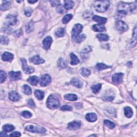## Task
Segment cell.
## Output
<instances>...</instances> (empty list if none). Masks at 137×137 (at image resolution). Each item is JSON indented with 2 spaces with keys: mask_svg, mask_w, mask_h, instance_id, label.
<instances>
[{
  "mask_svg": "<svg viewBox=\"0 0 137 137\" xmlns=\"http://www.w3.org/2000/svg\"><path fill=\"white\" fill-rule=\"evenodd\" d=\"M136 8V5L133 4H129L121 2L118 5L117 11L118 13L120 15H125L128 13L132 12Z\"/></svg>",
  "mask_w": 137,
  "mask_h": 137,
  "instance_id": "6da1fadb",
  "label": "cell"
},
{
  "mask_svg": "<svg viewBox=\"0 0 137 137\" xmlns=\"http://www.w3.org/2000/svg\"><path fill=\"white\" fill-rule=\"evenodd\" d=\"M110 2L109 1H95L94 7L98 12H103L107 11L108 9Z\"/></svg>",
  "mask_w": 137,
  "mask_h": 137,
  "instance_id": "7a4b0ae2",
  "label": "cell"
},
{
  "mask_svg": "<svg viewBox=\"0 0 137 137\" xmlns=\"http://www.w3.org/2000/svg\"><path fill=\"white\" fill-rule=\"evenodd\" d=\"M47 107L51 109H56L60 105V102L59 99L55 95H50L47 100Z\"/></svg>",
  "mask_w": 137,
  "mask_h": 137,
  "instance_id": "3957f363",
  "label": "cell"
},
{
  "mask_svg": "<svg viewBox=\"0 0 137 137\" xmlns=\"http://www.w3.org/2000/svg\"><path fill=\"white\" fill-rule=\"evenodd\" d=\"M25 129L29 132L37 133H44L46 131V130L44 128L34 126L33 125H27L26 126Z\"/></svg>",
  "mask_w": 137,
  "mask_h": 137,
  "instance_id": "277c9868",
  "label": "cell"
},
{
  "mask_svg": "<svg viewBox=\"0 0 137 137\" xmlns=\"http://www.w3.org/2000/svg\"><path fill=\"white\" fill-rule=\"evenodd\" d=\"M83 27L80 24H77L74 25L73 27L72 31V38L75 39L76 37L79 35L80 32L82 31Z\"/></svg>",
  "mask_w": 137,
  "mask_h": 137,
  "instance_id": "5b68a950",
  "label": "cell"
},
{
  "mask_svg": "<svg viewBox=\"0 0 137 137\" xmlns=\"http://www.w3.org/2000/svg\"><path fill=\"white\" fill-rule=\"evenodd\" d=\"M115 26L116 29L122 32H126L129 29L128 25L124 22L122 21V20H118V21L116 22Z\"/></svg>",
  "mask_w": 137,
  "mask_h": 137,
  "instance_id": "8992f818",
  "label": "cell"
},
{
  "mask_svg": "<svg viewBox=\"0 0 137 137\" xmlns=\"http://www.w3.org/2000/svg\"><path fill=\"white\" fill-rule=\"evenodd\" d=\"M21 61L22 63V67L24 72L26 74H31L34 72V69L32 68L29 67L27 65V61L25 59H21Z\"/></svg>",
  "mask_w": 137,
  "mask_h": 137,
  "instance_id": "52a82bcc",
  "label": "cell"
},
{
  "mask_svg": "<svg viewBox=\"0 0 137 137\" xmlns=\"http://www.w3.org/2000/svg\"><path fill=\"white\" fill-rule=\"evenodd\" d=\"M51 83V78L48 74H44L41 77L40 84L41 86H47Z\"/></svg>",
  "mask_w": 137,
  "mask_h": 137,
  "instance_id": "ba28073f",
  "label": "cell"
},
{
  "mask_svg": "<svg viewBox=\"0 0 137 137\" xmlns=\"http://www.w3.org/2000/svg\"><path fill=\"white\" fill-rule=\"evenodd\" d=\"M123 75L124 74L122 73L114 74L112 77V80L113 83L115 84H119L122 83L123 81Z\"/></svg>",
  "mask_w": 137,
  "mask_h": 137,
  "instance_id": "9c48e42d",
  "label": "cell"
},
{
  "mask_svg": "<svg viewBox=\"0 0 137 137\" xmlns=\"http://www.w3.org/2000/svg\"><path fill=\"white\" fill-rule=\"evenodd\" d=\"M81 126V123L78 121H73L69 123L68 125V129L71 130H75L79 129Z\"/></svg>",
  "mask_w": 137,
  "mask_h": 137,
  "instance_id": "30bf717a",
  "label": "cell"
},
{
  "mask_svg": "<svg viewBox=\"0 0 137 137\" xmlns=\"http://www.w3.org/2000/svg\"><path fill=\"white\" fill-rule=\"evenodd\" d=\"M9 98L11 101L16 102L20 100V96L16 91H12L9 93Z\"/></svg>",
  "mask_w": 137,
  "mask_h": 137,
  "instance_id": "8fae6325",
  "label": "cell"
},
{
  "mask_svg": "<svg viewBox=\"0 0 137 137\" xmlns=\"http://www.w3.org/2000/svg\"><path fill=\"white\" fill-rule=\"evenodd\" d=\"M6 20L9 25H15L17 22V18L16 16L9 15L6 16Z\"/></svg>",
  "mask_w": 137,
  "mask_h": 137,
  "instance_id": "7c38bea8",
  "label": "cell"
},
{
  "mask_svg": "<svg viewBox=\"0 0 137 137\" xmlns=\"http://www.w3.org/2000/svg\"><path fill=\"white\" fill-rule=\"evenodd\" d=\"M52 41H53V40L51 37L50 36L46 37V38L43 40V42H42L44 48L46 50H48V49H49L51 46V43H52Z\"/></svg>",
  "mask_w": 137,
  "mask_h": 137,
  "instance_id": "4fadbf2b",
  "label": "cell"
},
{
  "mask_svg": "<svg viewBox=\"0 0 137 137\" xmlns=\"http://www.w3.org/2000/svg\"><path fill=\"white\" fill-rule=\"evenodd\" d=\"M30 61L33 64L36 65L42 64L44 62V60L41 59V58L38 55H36L31 57V59H30Z\"/></svg>",
  "mask_w": 137,
  "mask_h": 137,
  "instance_id": "5bb4252c",
  "label": "cell"
},
{
  "mask_svg": "<svg viewBox=\"0 0 137 137\" xmlns=\"http://www.w3.org/2000/svg\"><path fill=\"white\" fill-rule=\"evenodd\" d=\"M9 76L11 79L12 80H19L22 77V74L20 71L18 72H14L11 71L9 73Z\"/></svg>",
  "mask_w": 137,
  "mask_h": 137,
  "instance_id": "9a60e30c",
  "label": "cell"
},
{
  "mask_svg": "<svg viewBox=\"0 0 137 137\" xmlns=\"http://www.w3.org/2000/svg\"><path fill=\"white\" fill-rule=\"evenodd\" d=\"M13 59V55L8 52H5L2 54V59L3 61L6 62H11Z\"/></svg>",
  "mask_w": 137,
  "mask_h": 137,
  "instance_id": "2e32d148",
  "label": "cell"
},
{
  "mask_svg": "<svg viewBox=\"0 0 137 137\" xmlns=\"http://www.w3.org/2000/svg\"><path fill=\"white\" fill-rule=\"evenodd\" d=\"M92 19H93V20H94L95 22L100 24H105L107 22V18H104V17H101L100 16H98L97 15L94 16L93 17H92Z\"/></svg>",
  "mask_w": 137,
  "mask_h": 137,
  "instance_id": "e0dca14e",
  "label": "cell"
},
{
  "mask_svg": "<svg viewBox=\"0 0 137 137\" xmlns=\"http://www.w3.org/2000/svg\"><path fill=\"white\" fill-rule=\"evenodd\" d=\"M85 118L88 122H93L97 121V116L94 113H88L85 116Z\"/></svg>",
  "mask_w": 137,
  "mask_h": 137,
  "instance_id": "ac0fdd59",
  "label": "cell"
},
{
  "mask_svg": "<svg viewBox=\"0 0 137 137\" xmlns=\"http://www.w3.org/2000/svg\"><path fill=\"white\" fill-rule=\"evenodd\" d=\"M71 84L77 88H81L83 86V83L78 78H74L71 80Z\"/></svg>",
  "mask_w": 137,
  "mask_h": 137,
  "instance_id": "d6986e66",
  "label": "cell"
},
{
  "mask_svg": "<svg viewBox=\"0 0 137 137\" xmlns=\"http://www.w3.org/2000/svg\"><path fill=\"white\" fill-rule=\"evenodd\" d=\"M74 6V2L71 0H66L64 1V8L66 10H70L72 9Z\"/></svg>",
  "mask_w": 137,
  "mask_h": 137,
  "instance_id": "ffe728a7",
  "label": "cell"
},
{
  "mask_svg": "<svg viewBox=\"0 0 137 137\" xmlns=\"http://www.w3.org/2000/svg\"><path fill=\"white\" fill-rule=\"evenodd\" d=\"M27 81L29 83L33 86H36L38 84L39 82V78L36 76H32L30 77L28 79H27Z\"/></svg>",
  "mask_w": 137,
  "mask_h": 137,
  "instance_id": "44dd1931",
  "label": "cell"
},
{
  "mask_svg": "<svg viewBox=\"0 0 137 137\" xmlns=\"http://www.w3.org/2000/svg\"><path fill=\"white\" fill-rule=\"evenodd\" d=\"M64 99L67 100L71 101H76L78 99L77 96L76 94H68L65 95L64 96Z\"/></svg>",
  "mask_w": 137,
  "mask_h": 137,
  "instance_id": "7402d4cb",
  "label": "cell"
},
{
  "mask_svg": "<svg viewBox=\"0 0 137 137\" xmlns=\"http://www.w3.org/2000/svg\"><path fill=\"white\" fill-rule=\"evenodd\" d=\"M70 58H71V65H73V66H75V65L78 64L79 63V60L78 58L77 57L76 55L71 53L70 54Z\"/></svg>",
  "mask_w": 137,
  "mask_h": 137,
  "instance_id": "603a6c76",
  "label": "cell"
},
{
  "mask_svg": "<svg viewBox=\"0 0 137 137\" xmlns=\"http://www.w3.org/2000/svg\"><path fill=\"white\" fill-rule=\"evenodd\" d=\"M11 6V2L8 1H2L1 4V9L2 10H6L10 8Z\"/></svg>",
  "mask_w": 137,
  "mask_h": 137,
  "instance_id": "cb8c5ba5",
  "label": "cell"
},
{
  "mask_svg": "<svg viewBox=\"0 0 137 137\" xmlns=\"http://www.w3.org/2000/svg\"><path fill=\"white\" fill-rule=\"evenodd\" d=\"M124 114L126 117L131 118L133 116V110L132 109L129 107H126L124 108Z\"/></svg>",
  "mask_w": 137,
  "mask_h": 137,
  "instance_id": "d4e9b609",
  "label": "cell"
},
{
  "mask_svg": "<svg viewBox=\"0 0 137 137\" xmlns=\"http://www.w3.org/2000/svg\"><path fill=\"white\" fill-rule=\"evenodd\" d=\"M57 66L61 69H63L67 67V63L62 58H60L57 62Z\"/></svg>",
  "mask_w": 137,
  "mask_h": 137,
  "instance_id": "484cf974",
  "label": "cell"
},
{
  "mask_svg": "<svg viewBox=\"0 0 137 137\" xmlns=\"http://www.w3.org/2000/svg\"><path fill=\"white\" fill-rule=\"evenodd\" d=\"M93 29L96 32H103L105 31V27L102 25L95 24L93 26Z\"/></svg>",
  "mask_w": 137,
  "mask_h": 137,
  "instance_id": "4316f807",
  "label": "cell"
},
{
  "mask_svg": "<svg viewBox=\"0 0 137 137\" xmlns=\"http://www.w3.org/2000/svg\"><path fill=\"white\" fill-rule=\"evenodd\" d=\"M44 92L40 90H35V92H34L35 96L39 100H42L44 98Z\"/></svg>",
  "mask_w": 137,
  "mask_h": 137,
  "instance_id": "83f0119b",
  "label": "cell"
},
{
  "mask_svg": "<svg viewBox=\"0 0 137 137\" xmlns=\"http://www.w3.org/2000/svg\"><path fill=\"white\" fill-rule=\"evenodd\" d=\"M97 37L101 41H107L109 39V36L105 34H99L97 35Z\"/></svg>",
  "mask_w": 137,
  "mask_h": 137,
  "instance_id": "f1b7e54d",
  "label": "cell"
},
{
  "mask_svg": "<svg viewBox=\"0 0 137 137\" xmlns=\"http://www.w3.org/2000/svg\"><path fill=\"white\" fill-rule=\"evenodd\" d=\"M111 67L107 66V65H105L103 63H98L97 64V66H96V67H95L96 68H97L98 71L104 70V69H106V68H111Z\"/></svg>",
  "mask_w": 137,
  "mask_h": 137,
  "instance_id": "f546056e",
  "label": "cell"
},
{
  "mask_svg": "<svg viewBox=\"0 0 137 137\" xmlns=\"http://www.w3.org/2000/svg\"><path fill=\"white\" fill-rule=\"evenodd\" d=\"M80 73L84 77H88L91 74V71L88 68H82L80 70Z\"/></svg>",
  "mask_w": 137,
  "mask_h": 137,
  "instance_id": "4dcf8cb0",
  "label": "cell"
},
{
  "mask_svg": "<svg viewBox=\"0 0 137 137\" xmlns=\"http://www.w3.org/2000/svg\"><path fill=\"white\" fill-rule=\"evenodd\" d=\"M23 92L26 95H30L32 93V89L29 86L27 85H24L23 86Z\"/></svg>",
  "mask_w": 137,
  "mask_h": 137,
  "instance_id": "1f68e13d",
  "label": "cell"
},
{
  "mask_svg": "<svg viewBox=\"0 0 137 137\" xmlns=\"http://www.w3.org/2000/svg\"><path fill=\"white\" fill-rule=\"evenodd\" d=\"M104 124L107 126V127L110 129H114L115 127V124L114 123L110 121H109V120L105 119L104 121Z\"/></svg>",
  "mask_w": 137,
  "mask_h": 137,
  "instance_id": "d6a6232c",
  "label": "cell"
},
{
  "mask_svg": "<svg viewBox=\"0 0 137 137\" xmlns=\"http://www.w3.org/2000/svg\"><path fill=\"white\" fill-rule=\"evenodd\" d=\"M3 129L5 132H11L15 130V127L12 125L6 124L3 126Z\"/></svg>",
  "mask_w": 137,
  "mask_h": 137,
  "instance_id": "836d02e7",
  "label": "cell"
},
{
  "mask_svg": "<svg viewBox=\"0 0 137 137\" xmlns=\"http://www.w3.org/2000/svg\"><path fill=\"white\" fill-rule=\"evenodd\" d=\"M56 35L58 37H63L64 36L65 34V30L63 28H59L56 31V32H55Z\"/></svg>",
  "mask_w": 137,
  "mask_h": 137,
  "instance_id": "e575fe53",
  "label": "cell"
},
{
  "mask_svg": "<svg viewBox=\"0 0 137 137\" xmlns=\"http://www.w3.org/2000/svg\"><path fill=\"white\" fill-rule=\"evenodd\" d=\"M34 29V23L32 21L29 22L26 26V31L27 33L32 32Z\"/></svg>",
  "mask_w": 137,
  "mask_h": 137,
  "instance_id": "d590c367",
  "label": "cell"
},
{
  "mask_svg": "<svg viewBox=\"0 0 137 137\" xmlns=\"http://www.w3.org/2000/svg\"><path fill=\"white\" fill-rule=\"evenodd\" d=\"M101 88V85L100 84H98L95 85H93V86L91 87L92 91H93V93L95 94L98 93V92L100 91Z\"/></svg>",
  "mask_w": 137,
  "mask_h": 137,
  "instance_id": "8d00e7d4",
  "label": "cell"
},
{
  "mask_svg": "<svg viewBox=\"0 0 137 137\" xmlns=\"http://www.w3.org/2000/svg\"><path fill=\"white\" fill-rule=\"evenodd\" d=\"M86 35H85L84 34H80V35H79L78 36H77L76 37V38L74 39L75 41H76L77 43H80L82 41H83L86 39Z\"/></svg>",
  "mask_w": 137,
  "mask_h": 137,
  "instance_id": "74e56055",
  "label": "cell"
},
{
  "mask_svg": "<svg viewBox=\"0 0 137 137\" xmlns=\"http://www.w3.org/2000/svg\"><path fill=\"white\" fill-rule=\"evenodd\" d=\"M133 38H132V41L131 42V44L132 47H134L137 43V36H136V34H137V28L136 27H135V29H134V31H133Z\"/></svg>",
  "mask_w": 137,
  "mask_h": 137,
  "instance_id": "f35d334b",
  "label": "cell"
},
{
  "mask_svg": "<svg viewBox=\"0 0 137 137\" xmlns=\"http://www.w3.org/2000/svg\"><path fill=\"white\" fill-rule=\"evenodd\" d=\"M72 15L68 14L65 16L62 19V23L63 24H67L72 18Z\"/></svg>",
  "mask_w": 137,
  "mask_h": 137,
  "instance_id": "ab89813d",
  "label": "cell"
},
{
  "mask_svg": "<svg viewBox=\"0 0 137 137\" xmlns=\"http://www.w3.org/2000/svg\"><path fill=\"white\" fill-rule=\"evenodd\" d=\"M0 76H1V79H0V81L1 83H3L6 79V74L4 71L1 70L0 71Z\"/></svg>",
  "mask_w": 137,
  "mask_h": 137,
  "instance_id": "60d3db41",
  "label": "cell"
},
{
  "mask_svg": "<svg viewBox=\"0 0 137 137\" xmlns=\"http://www.w3.org/2000/svg\"><path fill=\"white\" fill-rule=\"evenodd\" d=\"M9 40L7 37L4 35H1V43L3 44H8Z\"/></svg>",
  "mask_w": 137,
  "mask_h": 137,
  "instance_id": "b9f144b4",
  "label": "cell"
},
{
  "mask_svg": "<svg viewBox=\"0 0 137 137\" xmlns=\"http://www.w3.org/2000/svg\"><path fill=\"white\" fill-rule=\"evenodd\" d=\"M23 117H25L26 118H29L32 116V114L30 112L28 111H24L22 112L21 114Z\"/></svg>",
  "mask_w": 137,
  "mask_h": 137,
  "instance_id": "7bdbcfd3",
  "label": "cell"
},
{
  "mask_svg": "<svg viewBox=\"0 0 137 137\" xmlns=\"http://www.w3.org/2000/svg\"><path fill=\"white\" fill-rule=\"evenodd\" d=\"M60 109L61 110H68V111H70L72 110V108L71 106L70 105H63L62 107H61Z\"/></svg>",
  "mask_w": 137,
  "mask_h": 137,
  "instance_id": "ee69618b",
  "label": "cell"
},
{
  "mask_svg": "<svg viewBox=\"0 0 137 137\" xmlns=\"http://www.w3.org/2000/svg\"><path fill=\"white\" fill-rule=\"evenodd\" d=\"M104 99L106 100L111 101L114 99V95H112V94H108V95L105 94L104 97Z\"/></svg>",
  "mask_w": 137,
  "mask_h": 137,
  "instance_id": "f6af8a7d",
  "label": "cell"
},
{
  "mask_svg": "<svg viewBox=\"0 0 137 137\" xmlns=\"http://www.w3.org/2000/svg\"><path fill=\"white\" fill-rule=\"evenodd\" d=\"M50 3L51 5L53 6H60L61 4V3L60 1H57V0H55V1H50Z\"/></svg>",
  "mask_w": 137,
  "mask_h": 137,
  "instance_id": "bcb514c9",
  "label": "cell"
},
{
  "mask_svg": "<svg viewBox=\"0 0 137 137\" xmlns=\"http://www.w3.org/2000/svg\"><path fill=\"white\" fill-rule=\"evenodd\" d=\"M28 104H29V106H30V107H32V108H34V107H35V103H34L33 100L31 99H30V100H29Z\"/></svg>",
  "mask_w": 137,
  "mask_h": 137,
  "instance_id": "7dc6e473",
  "label": "cell"
},
{
  "mask_svg": "<svg viewBox=\"0 0 137 137\" xmlns=\"http://www.w3.org/2000/svg\"><path fill=\"white\" fill-rule=\"evenodd\" d=\"M32 10L31 9L25 10V14L27 17H30L32 15Z\"/></svg>",
  "mask_w": 137,
  "mask_h": 137,
  "instance_id": "c3c4849f",
  "label": "cell"
},
{
  "mask_svg": "<svg viewBox=\"0 0 137 137\" xmlns=\"http://www.w3.org/2000/svg\"><path fill=\"white\" fill-rule=\"evenodd\" d=\"M22 34V30L20 29V30L16 31L14 33V35H15L16 37H19L20 35H21Z\"/></svg>",
  "mask_w": 137,
  "mask_h": 137,
  "instance_id": "681fc988",
  "label": "cell"
},
{
  "mask_svg": "<svg viewBox=\"0 0 137 137\" xmlns=\"http://www.w3.org/2000/svg\"><path fill=\"white\" fill-rule=\"evenodd\" d=\"M10 137H20L21 134L18 132H14L10 135Z\"/></svg>",
  "mask_w": 137,
  "mask_h": 137,
  "instance_id": "f907efd6",
  "label": "cell"
},
{
  "mask_svg": "<svg viewBox=\"0 0 137 137\" xmlns=\"http://www.w3.org/2000/svg\"><path fill=\"white\" fill-rule=\"evenodd\" d=\"M64 8H63L62 7V6H61L60 5V6H59V8H58V10H57V11L58 12H59V13H63L64 12Z\"/></svg>",
  "mask_w": 137,
  "mask_h": 137,
  "instance_id": "816d5d0a",
  "label": "cell"
},
{
  "mask_svg": "<svg viewBox=\"0 0 137 137\" xmlns=\"http://www.w3.org/2000/svg\"><path fill=\"white\" fill-rule=\"evenodd\" d=\"M90 50H91V49L90 48L86 47V48H85L83 50V52L85 53H87V52H89V51H90Z\"/></svg>",
  "mask_w": 137,
  "mask_h": 137,
  "instance_id": "f5cc1de1",
  "label": "cell"
},
{
  "mask_svg": "<svg viewBox=\"0 0 137 137\" xmlns=\"http://www.w3.org/2000/svg\"><path fill=\"white\" fill-rule=\"evenodd\" d=\"M0 136H1V137H4L7 136V135H6L5 133L2 132H1V134H0Z\"/></svg>",
  "mask_w": 137,
  "mask_h": 137,
  "instance_id": "db71d44e",
  "label": "cell"
},
{
  "mask_svg": "<svg viewBox=\"0 0 137 137\" xmlns=\"http://www.w3.org/2000/svg\"><path fill=\"white\" fill-rule=\"evenodd\" d=\"M37 1H28V2L30 3H31V4H33L34 3L37 2Z\"/></svg>",
  "mask_w": 137,
  "mask_h": 137,
  "instance_id": "11a10c76",
  "label": "cell"
},
{
  "mask_svg": "<svg viewBox=\"0 0 137 137\" xmlns=\"http://www.w3.org/2000/svg\"><path fill=\"white\" fill-rule=\"evenodd\" d=\"M96 136L95 135H91V136Z\"/></svg>",
  "mask_w": 137,
  "mask_h": 137,
  "instance_id": "9f6ffc18",
  "label": "cell"
}]
</instances>
